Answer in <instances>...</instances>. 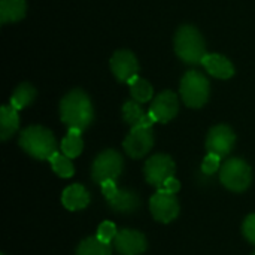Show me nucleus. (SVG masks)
<instances>
[{
  "mask_svg": "<svg viewBox=\"0 0 255 255\" xmlns=\"http://www.w3.org/2000/svg\"><path fill=\"white\" fill-rule=\"evenodd\" d=\"M60 115L69 128L84 131L94 118V109L90 97L82 90H72L60 103Z\"/></svg>",
  "mask_w": 255,
  "mask_h": 255,
  "instance_id": "f257e3e1",
  "label": "nucleus"
},
{
  "mask_svg": "<svg viewBox=\"0 0 255 255\" xmlns=\"http://www.w3.org/2000/svg\"><path fill=\"white\" fill-rule=\"evenodd\" d=\"M19 146L36 160H49L57 152V140L51 130L30 126L19 134Z\"/></svg>",
  "mask_w": 255,
  "mask_h": 255,
  "instance_id": "f03ea898",
  "label": "nucleus"
},
{
  "mask_svg": "<svg viewBox=\"0 0 255 255\" xmlns=\"http://www.w3.org/2000/svg\"><path fill=\"white\" fill-rule=\"evenodd\" d=\"M175 51L176 55L187 64H199L208 54L203 36L193 25H182L176 31Z\"/></svg>",
  "mask_w": 255,
  "mask_h": 255,
  "instance_id": "7ed1b4c3",
  "label": "nucleus"
},
{
  "mask_svg": "<svg viewBox=\"0 0 255 255\" xmlns=\"http://www.w3.org/2000/svg\"><path fill=\"white\" fill-rule=\"evenodd\" d=\"M179 90L181 97L188 108L199 109L205 106L209 99V81L197 70H188L182 76Z\"/></svg>",
  "mask_w": 255,
  "mask_h": 255,
  "instance_id": "20e7f679",
  "label": "nucleus"
},
{
  "mask_svg": "<svg viewBox=\"0 0 255 255\" xmlns=\"http://www.w3.org/2000/svg\"><path fill=\"white\" fill-rule=\"evenodd\" d=\"M220 181L227 190L242 193L253 182L251 166L242 158H230L220 169Z\"/></svg>",
  "mask_w": 255,
  "mask_h": 255,
  "instance_id": "39448f33",
  "label": "nucleus"
},
{
  "mask_svg": "<svg viewBox=\"0 0 255 255\" xmlns=\"http://www.w3.org/2000/svg\"><path fill=\"white\" fill-rule=\"evenodd\" d=\"M124 161L120 152L114 149H106L100 152L91 167L93 181L103 184L105 181H117L123 173Z\"/></svg>",
  "mask_w": 255,
  "mask_h": 255,
  "instance_id": "423d86ee",
  "label": "nucleus"
},
{
  "mask_svg": "<svg viewBox=\"0 0 255 255\" xmlns=\"http://www.w3.org/2000/svg\"><path fill=\"white\" fill-rule=\"evenodd\" d=\"M175 161L166 154H155L146 160L143 167L145 179L149 185L161 187L169 178L175 176Z\"/></svg>",
  "mask_w": 255,
  "mask_h": 255,
  "instance_id": "0eeeda50",
  "label": "nucleus"
},
{
  "mask_svg": "<svg viewBox=\"0 0 255 255\" xmlns=\"http://www.w3.org/2000/svg\"><path fill=\"white\" fill-rule=\"evenodd\" d=\"M154 145V133L152 128L145 127H131L130 133L124 139V151L131 158H142L146 155Z\"/></svg>",
  "mask_w": 255,
  "mask_h": 255,
  "instance_id": "6e6552de",
  "label": "nucleus"
},
{
  "mask_svg": "<svg viewBox=\"0 0 255 255\" xmlns=\"http://www.w3.org/2000/svg\"><path fill=\"white\" fill-rule=\"evenodd\" d=\"M235 142L236 136L233 130L226 124H220L209 130L206 137V149L209 154H215L223 158L232 152Z\"/></svg>",
  "mask_w": 255,
  "mask_h": 255,
  "instance_id": "1a4fd4ad",
  "label": "nucleus"
},
{
  "mask_svg": "<svg viewBox=\"0 0 255 255\" xmlns=\"http://www.w3.org/2000/svg\"><path fill=\"white\" fill-rule=\"evenodd\" d=\"M149 209L154 220L160 223H172L179 215V202L175 194H166L157 191L149 200Z\"/></svg>",
  "mask_w": 255,
  "mask_h": 255,
  "instance_id": "9d476101",
  "label": "nucleus"
},
{
  "mask_svg": "<svg viewBox=\"0 0 255 255\" xmlns=\"http://www.w3.org/2000/svg\"><path fill=\"white\" fill-rule=\"evenodd\" d=\"M111 69L115 75V78L120 82H130L134 78H137L139 72V63L136 55L131 51L121 49L117 51L111 58Z\"/></svg>",
  "mask_w": 255,
  "mask_h": 255,
  "instance_id": "9b49d317",
  "label": "nucleus"
},
{
  "mask_svg": "<svg viewBox=\"0 0 255 255\" xmlns=\"http://www.w3.org/2000/svg\"><path fill=\"white\" fill-rule=\"evenodd\" d=\"M178 111V96L173 91H163L152 100L148 114L154 118L155 123H169L176 117Z\"/></svg>",
  "mask_w": 255,
  "mask_h": 255,
  "instance_id": "f8f14e48",
  "label": "nucleus"
},
{
  "mask_svg": "<svg viewBox=\"0 0 255 255\" xmlns=\"http://www.w3.org/2000/svg\"><path fill=\"white\" fill-rule=\"evenodd\" d=\"M115 250L123 255H140L146 251V238L136 230L124 229L118 232L114 241Z\"/></svg>",
  "mask_w": 255,
  "mask_h": 255,
  "instance_id": "ddd939ff",
  "label": "nucleus"
},
{
  "mask_svg": "<svg viewBox=\"0 0 255 255\" xmlns=\"http://www.w3.org/2000/svg\"><path fill=\"white\" fill-rule=\"evenodd\" d=\"M202 64L209 75L218 79H229L235 75L233 63L221 54H206L202 60Z\"/></svg>",
  "mask_w": 255,
  "mask_h": 255,
  "instance_id": "4468645a",
  "label": "nucleus"
},
{
  "mask_svg": "<svg viewBox=\"0 0 255 255\" xmlns=\"http://www.w3.org/2000/svg\"><path fill=\"white\" fill-rule=\"evenodd\" d=\"M61 203L67 211H81L85 209L90 203V193L88 190L81 185L75 184L67 187L61 194Z\"/></svg>",
  "mask_w": 255,
  "mask_h": 255,
  "instance_id": "2eb2a0df",
  "label": "nucleus"
},
{
  "mask_svg": "<svg viewBox=\"0 0 255 255\" xmlns=\"http://www.w3.org/2000/svg\"><path fill=\"white\" fill-rule=\"evenodd\" d=\"M108 203L112 208V211H115V212L131 214V212L137 211L140 200H139V196L131 190H118L117 196Z\"/></svg>",
  "mask_w": 255,
  "mask_h": 255,
  "instance_id": "dca6fc26",
  "label": "nucleus"
},
{
  "mask_svg": "<svg viewBox=\"0 0 255 255\" xmlns=\"http://www.w3.org/2000/svg\"><path fill=\"white\" fill-rule=\"evenodd\" d=\"M19 127V117L18 111L10 106L4 105L0 109V137L1 140H7Z\"/></svg>",
  "mask_w": 255,
  "mask_h": 255,
  "instance_id": "f3484780",
  "label": "nucleus"
},
{
  "mask_svg": "<svg viewBox=\"0 0 255 255\" xmlns=\"http://www.w3.org/2000/svg\"><path fill=\"white\" fill-rule=\"evenodd\" d=\"M25 10V0H0V22H16L24 18Z\"/></svg>",
  "mask_w": 255,
  "mask_h": 255,
  "instance_id": "a211bd4d",
  "label": "nucleus"
},
{
  "mask_svg": "<svg viewBox=\"0 0 255 255\" xmlns=\"http://www.w3.org/2000/svg\"><path fill=\"white\" fill-rule=\"evenodd\" d=\"M81 133L82 131H79L76 128H69L66 137L61 140V152L66 157H69L70 160L79 157L84 149V142H82Z\"/></svg>",
  "mask_w": 255,
  "mask_h": 255,
  "instance_id": "6ab92c4d",
  "label": "nucleus"
},
{
  "mask_svg": "<svg viewBox=\"0 0 255 255\" xmlns=\"http://www.w3.org/2000/svg\"><path fill=\"white\" fill-rule=\"evenodd\" d=\"M34 97H36V88L28 82H22L15 88L9 105L13 106L16 111H19L27 108L34 100Z\"/></svg>",
  "mask_w": 255,
  "mask_h": 255,
  "instance_id": "aec40b11",
  "label": "nucleus"
},
{
  "mask_svg": "<svg viewBox=\"0 0 255 255\" xmlns=\"http://www.w3.org/2000/svg\"><path fill=\"white\" fill-rule=\"evenodd\" d=\"M112 248L109 244L102 242L97 236L87 238L82 241L76 250V255H111Z\"/></svg>",
  "mask_w": 255,
  "mask_h": 255,
  "instance_id": "412c9836",
  "label": "nucleus"
},
{
  "mask_svg": "<svg viewBox=\"0 0 255 255\" xmlns=\"http://www.w3.org/2000/svg\"><path fill=\"white\" fill-rule=\"evenodd\" d=\"M130 85V93H131V97L133 100H136L137 103H145V102H149L154 96V90H152V85L146 81V79H142V78H134L133 81L128 82Z\"/></svg>",
  "mask_w": 255,
  "mask_h": 255,
  "instance_id": "4be33fe9",
  "label": "nucleus"
},
{
  "mask_svg": "<svg viewBox=\"0 0 255 255\" xmlns=\"http://www.w3.org/2000/svg\"><path fill=\"white\" fill-rule=\"evenodd\" d=\"M49 163L52 166V170L55 172V175H58L60 178H72L75 173V167L70 161L69 157H66L64 154L55 152L51 158Z\"/></svg>",
  "mask_w": 255,
  "mask_h": 255,
  "instance_id": "5701e85b",
  "label": "nucleus"
},
{
  "mask_svg": "<svg viewBox=\"0 0 255 255\" xmlns=\"http://www.w3.org/2000/svg\"><path fill=\"white\" fill-rule=\"evenodd\" d=\"M146 114L143 112V109L140 108V103H137L136 100H128L124 103L123 106V118L127 124H130L131 127H136L142 118Z\"/></svg>",
  "mask_w": 255,
  "mask_h": 255,
  "instance_id": "b1692460",
  "label": "nucleus"
},
{
  "mask_svg": "<svg viewBox=\"0 0 255 255\" xmlns=\"http://www.w3.org/2000/svg\"><path fill=\"white\" fill-rule=\"evenodd\" d=\"M117 235H118L117 227H115V224L111 223V221H103V223L99 226V229H97V238H99L102 242L109 244V245L114 244Z\"/></svg>",
  "mask_w": 255,
  "mask_h": 255,
  "instance_id": "393cba45",
  "label": "nucleus"
},
{
  "mask_svg": "<svg viewBox=\"0 0 255 255\" xmlns=\"http://www.w3.org/2000/svg\"><path fill=\"white\" fill-rule=\"evenodd\" d=\"M220 169H221V157L208 152V155L205 157V160L202 163V172L205 175H214Z\"/></svg>",
  "mask_w": 255,
  "mask_h": 255,
  "instance_id": "a878e982",
  "label": "nucleus"
},
{
  "mask_svg": "<svg viewBox=\"0 0 255 255\" xmlns=\"http://www.w3.org/2000/svg\"><path fill=\"white\" fill-rule=\"evenodd\" d=\"M242 232H244V236L247 238V241L255 245V214H251L247 217V220L244 221V226H242Z\"/></svg>",
  "mask_w": 255,
  "mask_h": 255,
  "instance_id": "bb28decb",
  "label": "nucleus"
},
{
  "mask_svg": "<svg viewBox=\"0 0 255 255\" xmlns=\"http://www.w3.org/2000/svg\"><path fill=\"white\" fill-rule=\"evenodd\" d=\"M179 188H181V184H179V181L175 178V176H172V178H169L161 187H158L157 188V191H160V193H166V194H176L178 191H179Z\"/></svg>",
  "mask_w": 255,
  "mask_h": 255,
  "instance_id": "cd10ccee",
  "label": "nucleus"
},
{
  "mask_svg": "<svg viewBox=\"0 0 255 255\" xmlns=\"http://www.w3.org/2000/svg\"><path fill=\"white\" fill-rule=\"evenodd\" d=\"M100 185H102V193H103L105 199H106L108 202H111V200L117 196V193H118V187H117L115 181H105V182L100 184Z\"/></svg>",
  "mask_w": 255,
  "mask_h": 255,
  "instance_id": "c85d7f7f",
  "label": "nucleus"
},
{
  "mask_svg": "<svg viewBox=\"0 0 255 255\" xmlns=\"http://www.w3.org/2000/svg\"><path fill=\"white\" fill-rule=\"evenodd\" d=\"M1 255H4V254H1Z\"/></svg>",
  "mask_w": 255,
  "mask_h": 255,
  "instance_id": "c756f323",
  "label": "nucleus"
},
{
  "mask_svg": "<svg viewBox=\"0 0 255 255\" xmlns=\"http://www.w3.org/2000/svg\"><path fill=\"white\" fill-rule=\"evenodd\" d=\"M254 255H255V254H254Z\"/></svg>",
  "mask_w": 255,
  "mask_h": 255,
  "instance_id": "7c9ffc66",
  "label": "nucleus"
}]
</instances>
